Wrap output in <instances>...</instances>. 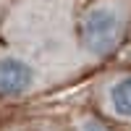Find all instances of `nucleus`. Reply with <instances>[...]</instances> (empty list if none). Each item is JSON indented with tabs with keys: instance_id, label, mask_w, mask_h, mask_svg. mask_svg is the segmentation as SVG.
<instances>
[{
	"instance_id": "nucleus-1",
	"label": "nucleus",
	"mask_w": 131,
	"mask_h": 131,
	"mask_svg": "<svg viewBox=\"0 0 131 131\" xmlns=\"http://www.w3.org/2000/svg\"><path fill=\"white\" fill-rule=\"evenodd\" d=\"M126 29V5L121 0H102L84 13L79 31L81 45L94 58H105L118 47Z\"/></svg>"
},
{
	"instance_id": "nucleus-2",
	"label": "nucleus",
	"mask_w": 131,
	"mask_h": 131,
	"mask_svg": "<svg viewBox=\"0 0 131 131\" xmlns=\"http://www.w3.org/2000/svg\"><path fill=\"white\" fill-rule=\"evenodd\" d=\"M37 84V68L21 55H0V94H26Z\"/></svg>"
},
{
	"instance_id": "nucleus-3",
	"label": "nucleus",
	"mask_w": 131,
	"mask_h": 131,
	"mask_svg": "<svg viewBox=\"0 0 131 131\" xmlns=\"http://www.w3.org/2000/svg\"><path fill=\"white\" fill-rule=\"evenodd\" d=\"M105 105L115 118L131 121V73L113 79L105 89Z\"/></svg>"
},
{
	"instance_id": "nucleus-4",
	"label": "nucleus",
	"mask_w": 131,
	"mask_h": 131,
	"mask_svg": "<svg viewBox=\"0 0 131 131\" xmlns=\"http://www.w3.org/2000/svg\"><path fill=\"white\" fill-rule=\"evenodd\" d=\"M79 131H107V128H105V126H100L97 121H92V118H89V121H84V123L79 126Z\"/></svg>"
}]
</instances>
